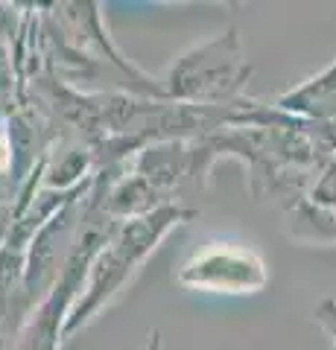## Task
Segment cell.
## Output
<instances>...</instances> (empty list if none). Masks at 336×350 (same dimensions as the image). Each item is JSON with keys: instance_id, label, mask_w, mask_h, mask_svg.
I'll list each match as a JSON object with an SVG mask.
<instances>
[{"instance_id": "obj_2", "label": "cell", "mask_w": 336, "mask_h": 350, "mask_svg": "<svg viewBox=\"0 0 336 350\" xmlns=\"http://www.w3.org/2000/svg\"><path fill=\"white\" fill-rule=\"evenodd\" d=\"M248 76H252V64L246 62L243 41L231 27L184 50L161 79V91L167 103L190 108H229Z\"/></svg>"}, {"instance_id": "obj_8", "label": "cell", "mask_w": 336, "mask_h": 350, "mask_svg": "<svg viewBox=\"0 0 336 350\" xmlns=\"http://www.w3.org/2000/svg\"><path fill=\"white\" fill-rule=\"evenodd\" d=\"M322 324V330L331 336V342H333V350H336V324H328V321H319Z\"/></svg>"}, {"instance_id": "obj_3", "label": "cell", "mask_w": 336, "mask_h": 350, "mask_svg": "<svg viewBox=\"0 0 336 350\" xmlns=\"http://www.w3.org/2000/svg\"><path fill=\"white\" fill-rule=\"evenodd\" d=\"M114 225H117L114 219H108L100 211V204L94 202V196L88 193V207H85V219L79 225L70 257L64 262L59 280L53 283V289L32 306L27 321L21 324V333L15 338V350H59L62 347L64 324H68L73 304H77L79 292L85 286L91 260L108 239V234L114 231Z\"/></svg>"}, {"instance_id": "obj_5", "label": "cell", "mask_w": 336, "mask_h": 350, "mask_svg": "<svg viewBox=\"0 0 336 350\" xmlns=\"http://www.w3.org/2000/svg\"><path fill=\"white\" fill-rule=\"evenodd\" d=\"M278 111L296 114V117H310V120H336V62L328 70L313 76L305 85L292 88V91L278 96Z\"/></svg>"}, {"instance_id": "obj_1", "label": "cell", "mask_w": 336, "mask_h": 350, "mask_svg": "<svg viewBox=\"0 0 336 350\" xmlns=\"http://www.w3.org/2000/svg\"><path fill=\"white\" fill-rule=\"evenodd\" d=\"M193 216H196V211H188V207L170 202L161 204L153 213L117 222L114 231L108 234V239L91 260L85 286L77 304H73L68 324H64V338L85 330L123 292V286L138 275V269L149 260V254H155V248L164 243L167 234L181 228L184 222H190Z\"/></svg>"}, {"instance_id": "obj_4", "label": "cell", "mask_w": 336, "mask_h": 350, "mask_svg": "<svg viewBox=\"0 0 336 350\" xmlns=\"http://www.w3.org/2000/svg\"><path fill=\"white\" fill-rule=\"evenodd\" d=\"M176 283L205 295H257L269 286V266L252 245L208 243L176 269Z\"/></svg>"}, {"instance_id": "obj_6", "label": "cell", "mask_w": 336, "mask_h": 350, "mask_svg": "<svg viewBox=\"0 0 336 350\" xmlns=\"http://www.w3.org/2000/svg\"><path fill=\"white\" fill-rule=\"evenodd\" d=\"M12 135H9V129H0V175L12 167Z\"/></svg>"}, {"instance_id": "obj_7", "label": "cell", "mask_w": 336, "mask_h": 350, "mask_svg": "<svg viewBox=\"0 0 336 350\" xmlns=\"http://www.w3.org/2000/svg\"><path fill=\"white\" fill-rule=\"evenodd\" d=\"M144 350H161V336H158V330L149 333V342H146Z\"/></svg>"}]
</instances>
